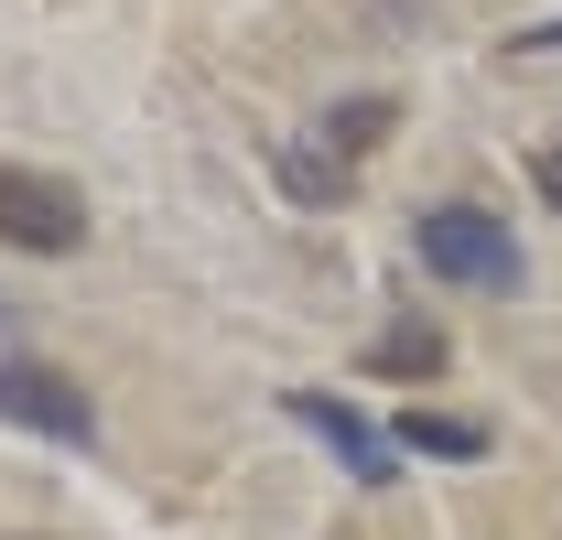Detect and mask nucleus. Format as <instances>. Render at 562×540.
<instances>
[{
    "label": "nucleus",
    "instance_id": "obj_5",
    "mask_svg": "<svg viewBox=\"0 0 562 540\" xmlns=\"http://www.w3.org/2000/svg\"><path fill=\"white\" fill-rule=\"evenodd\" d=\"M432 368H443V325H422V314H401L368 346V379H432Z\"/></svg>",
    "mask_w": 562,
    "mask_h": 540
},
{
    "label": "nucleus",
    "instance_id": "obj_1",
    "mask_svg": "<svg viewBox=\"0 0 562 540\" xmlns=\"http://www.w3.org/2000/svg\"><path fill=\"white\" fill-rule=\"evenodd\" d=\"M412 249H422V270H443L465 292H519V238L497 227L487 205H422Z\"/></svg>",
    "mask_w": 562,
    "mask_h": 540
},
{
    "label": "nucleus",
    "instance_id": "obj_7",
    "mask_svg": "<svg viewBox=\"0 0 562 540\" xmlns=\"http://www.w3.org/2000/svg\"><path fill=\"white\" fill-rule=\"evenodd\" d=\"M390 120H401L390 98H347V109H325V140H336V151H379Z\"/></svg>",
    "mask_w": 562,
    "mask_h": 540
},
{
    "label": "nucleus",
    "instance_id": "obj_4",
    "mask_svg": "<svg viewBox=\"0 0 562 540\" xmlns=\"http://www.w3.org/2000/svg\"><path fill=\"white\" fill-rule=\"evenodd\" d=\"M292 421L325 432V454H336L357 486H390V475H401V432H379V421L357 401H336V390H292Z\"/></svg>",
    "mask_w": 562,
    "mask_h": 540
},
{
    "label": "nucleus",
    "instance_id": "obj_2",
    "mask_svg": "<svg viewBox=\"0 0 562 540\" xmlns=\"http://www.w3.org/2000/svg\"><path fill=\"white\" fill-rule=\"evenodd\" d=\"M0 249H33V260H66V249H87V195H76L66 173L0 162Z\"/></svg>",
    "mask_w": 562,
    "mask_h": 540
},
{
    "label": "nucleus",
    "instance_id": "obj_6",
    "mask_svg": "<svg viewBox=\"0 0 562 540\" xmlns=\"http://www.w3.org/2000/svg\"><path fill=\"white\" fill-rule=\"evenodd\" d=\"M401 454H454V465H465V454H487V432L454 421V410H412V421H401Z\"/></svg>",
    "mask_w": 562,
    "mask_h": 540
},
{
    "label": "nucleus",
    "instance_id": "obj_9",
    "mask_svg": "<svg viewBox=\"0 0 562 540\" xmlns=\"http://www.w3.org/2000/svg\"><path fill=\"white\" fill-rule=\"evenodd\" d=\"M0 540H55V530H0Z\"/></svg>",
    "mask_w": 562,
    "mask_h": 540
},
{
    "label": "nucleus",
    "instance_id": "obj_3",
    "mask_svg": "<svg viewBox=\"0 0 562 540\" xmlns=\"http://www.w3.org/2000/svg\"><path fill=\"white\" fill-rule=\"evenodd\" d=\"M0 421H22L44 443H98V401H87V379H66L55 357H0Z\"/></svg>",
    "mask_w": 562,
    "mask_h": 540
},
{
    "label": "nucleus",
    "instance_id": "obj_8",
    "mask_svg": "<svg viewBox=\"0 0 562 540\" xmlns=\"http://www.w3.org/2000/svg\"><path fill=\"white\" fill-rule=\"evenodd\" d=\"M530 184H541V195H552V216H562V151H541V162H530Z\"/></svg>",
    "mask_w": 562,
    "mask_h": 540
}]
</instances>
